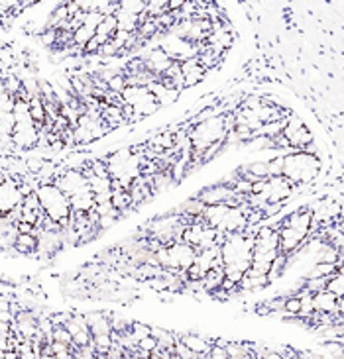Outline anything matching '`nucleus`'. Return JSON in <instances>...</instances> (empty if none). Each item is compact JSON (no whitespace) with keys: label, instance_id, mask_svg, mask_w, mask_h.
Here are the masks:
<instances>
[{"label":"nucleus","instance_id":"nucleus-6","mask_svg":"<svg viewBox=\"0 0 344 359\" xmlns=\"http://www.w3.org/2000/svg\"><path fill=\"white\" fill-rule=\"evenodd\" d=\"M14 120H16V126L14 132L10 136L12 146L18 147V149H32L39 144V126L36 124V120L29 114V107L26 98H16L14 102Z\"/></svg>","mask_w":344,"mask_h":359},{"label":"nucleus","instance_id":"nucleus-20","mask_svg":"<svg viewBox=\"0 0 344 359\" xmlns=\"http://www.w3.org/2000/svg\"><path fill=\"white\" fill-rule=\"evenodd\" d=\"M225 348H226V353H228V358H232V359L256 358L254 348H252V346H246V344H242V341H226Z\"/></svg>","mask_w":344,"mask_h":359},{"label":"nucleus","instance_id":"nucleus-7","mask_svg":"<svg viewBox=\"0 0 344 359\" xmlns=\"http://www.w3.org/2000/svg\"><path fill=\"white\" fill-rule=\"evenodd\" d=\"M122 104H126L132 110V118L140 120L144 116H152L159 110L157 98L150 93L147 87H126L120 93Z\"/></svg>","mask_w":344,"mask_h":359},{"label":"nucleus","instance_id":"nucleus-18","mask_svg":"<svg viewBox=\"0 0 344 359\" xmlns=\"http://www.w3.org/2000/svg\"><path fill=\"white\" fill-rule=\"evenodd\" d=\"M114 16H117L118 32L136 34L138 28H140V16H136V14H130V12H126V10H120V8L114 12Z\"/></svg>","mask_w":344,"mask_h":359},{"label":"nucleus","instance_id":"nucleus-29","mask_svg":"<svg viewBox=\"0 0 344 359\" xmlns=\"http://www.w3.org/2000/svg\"><path fill=\"white\" fill-rule=\"evenodd\" d=\"M128 332H130V336H132L138 344L142 338H146V336L152 334V326H150V324H144V322H132Z\"/></svg>","mask_w":344,"mask_h":359},{"label":"nucleus","instance_id":"nucleus-14","mask_svg":"<svg viewBox=\"0 0 344 359\" xmlns=\"http://www.w3.org/2000/svg\"><path fill=\"white\" fill-rule=\"evenodd\" d=\"M171 63H173V59H171V55L164 48L152 49L144 57V67H146L147 73H152L156 79L164 77V73L169 69Z\"/></svg>","mask_w":344,"mask_h":359},{"label":"nucleus","instance_id":"nucleus-24","mask_svg":"<svg viewBox=\"0 0 344 359\" xmlns=\"http://www.w3.org/2000/svg\"><path fill=\"white\" fill-rule=\"evenodd\" d=\"M324 291L333 292L334 297H344L343 271H334L333 275L329 277V281H326V287H324Z\"/></svg>","mask_w":344,"mask_h":359},{"label":"nucleus","instance_id":"nucleus-23","mask_svg":"<svg viewBox=\"0 0 344 359\" xmlns=\"http://www.w3.org/2000/svg\"><path fill=\"white\" fill-rule=\"evenodd\" d=\"M14 126H16V120H14V114L12 112H0V142H10V136L14 132Z\"/></svg>","mask_w":344,"mask_h":359},{"label":"nucleus","instance_id":"nucleus-21","mask_svg":"<svg viewBox=\"0 0 344 359\" xmlns=\"http://www.w3.org/2000/svg\"><path fill=\"white\" fill-rule=\"evenodd\" d=\"M270 285L267 281V275H246L242 277V281L238 283V289L240 291H262Z\"/></svg>","mask_w":344,"mask_h":359},{"label":"nucleus","instance_id":"nucleus-34","mask_svg":"<svg viewBox=\"0 0 344 359\" xmlns=\"http://www.w3.org/2000/svg\"><path fill=\"white\" fill-rule=\"evenodd\" d=\"M157 346V340L154 336H146V338H142V340L138 341V350H146V351H152L156 350Z\"/></svg>","mask_w":344,"mask_h":359},{"label":"nucleus","instance_id":"nucleus-13","mask_svg":"<svg viewBox=\"0 0 344 359\" xmlns=\"http://www.w3.org/2000/svg\"><path fill=\"white\" fill-rule=\"evenodd\" d=\"M313 311L319 314H340L344 311V297H334L333 292H313Z\"/></svg>","mask_w":344,"mask_h":359},{"label":"nucleus","instance_id":"nucleus-10","mask_svg":"<svg viewBox=\"0 0 344 359\" xmlns=\"http://www.w3.org/2000/svg\"><path fill=\"white\" fill-rule=\"evenodd\" d=\"M22 203H24V193L20 181H16L14 177H4L0 183V216H8Z\"/></svg>","mask_w":344,"mask_h":359},{"label":"nucleus","instance_id":"nucleus-28","mask_svg":"<svg viewBox=\"0 0 344 359\" xmlns=\"http://www.w3.org/2000/svg\"><path fill=\"white\" fill-rule=\"evenodd\" d=\"M102 20H105V16H102L98 10H91V12H85V14H83V24H81V26H85V28L97 32V28L100 26V22H102Z\"/></svg>","mask_w":344,"mask_h":359},{"label":"nucleus","instance_id":"nucleus-11","mask_svg":"<svg viewBox=\"0 0 344 359\" xmlns=\"http://www.w3.org/2000/svg\"><path fill=\"white\" fill-rule=\"evenodd\" d=\"M167 253H169V259H171V271L173 273L187 271L195 263L197 257L195 248L189 245V243L181 242V240L169 243L167 245Z\"/></svg>","mask_w":344,"mask_h":359},{"label":"nucleus","instance_id":"nucleus-32","mask_svg":"<svg viewBox=\"0 0 344 359\" xmlns=\"http://www.w3.org/2000/svg\"><path fill=\"white\" fill-rule=\"evenodd\" d=\"M51 340L65 341V344H73V338L65 326H53V332H51Z\"/></svg>","mask_w":344,"mask_h":359},{"label":"nucleus","instance_id":"nucleus-17","mask_svg":"<svg viewBox=\"0 0 344 359\" xmlns=\"http://www.w3.org/2000/svg\"><path fill=\"white\" fill-rule=\"evenodd\" d=\"M179 340L185 344L187 348L191 351H195L199 359H205L209 350H211V346H213V341H209L203 336H197V334H185L183 338H179Z\"/></svg>","mask_w":344,"mask_h":359},{"label":"nucleus","instance_id":"nucleus-5","mask_svg":"<svg viewBox=\"0 0 344 359\" xmlns=\"http://www.w3.org/2000/svg\"><path fill=\"white\" fill-rule=\"evenodd\" d=\"M226 132H228V130H226L225 116L215 114V116L197 122L195 126L191 128L189 136H187L189 137V142H191V149H193L191 156L197 157V159L201 161V156L205 154L209 147L225 142Z\"/></svg>","mask_w":344,"mask_h":359},{"label":"nucleus","instance_id":"nucleus-30","mask_svg":"<svg viewBox=\"0 0 344 359\" xmlns=\"http://www.w3.org/2000/svg\"><path fill=\"white\" fill-rule=\"evenodd\" d=\"M244 171H248L250 175L258 177V179H267L270 173H267V161H256V163H250L248 167H244Z\"/></svg>","mask_w":344,"mask_h":359},{"label":"nucleus","instance_id":"nucleus-15","mask_svg":"<svg viewBox=\"0 0 344 359\" xmlns=\"http://www.w3.org/2000/svg\"><path fill=\"white\" fill-rule=\"evenodd\" d=\"M206 75V69L199 63V59L189 57L181 61V77H183V87H195Z\"/></svg>","mask_w":344,"mask_h":359},{"label":"nucleus","instance_id":"nucleus-1","mask_svg":"<svg viewBox=\"0 0 344 359\" xmlns=\"http://www.w3.org/2000/svg\"><path fill=\"white\" fill-rule=\"evenodd\" d=\"M107 171L110 181L114 187L120 189H130V184L136 181L138 177H142L144 169V154H138L132 147L117 149L107 157Z\"/></svg>","mask_w":344,"mask_h":359},{"label":"nucleus","instance_id":"nucleus-2","mask_svg":"<svg viewBox=\"0 0 344 359\" xmlns=\"http://www.w3.org/2000/svg\"><path fill=\"white\" fill-rule=\"evenodd\" d=\"M321 159L315 154H307L303 149H293L284 156L282 177H285L293 187L311 184L321 173Z\"/></svg>","mask_w":344,"mask_h":359},{"label":"nucleus","instance_id":"nucleus-16","mask_svg":"<svg viewBox=\"0 0 344 359\" xmlns=\"http://www.w3.org/2000/svg\"><path fill=\"white\" fill-rule=\"evenodd\" d=\"M88 324V330L93 336L97 334H110L112 332V326H110V316L102 314V312H91V314H85Z\"/></svg>","mask_w":344,"mask_h":359},{"label":"nucleus","instance_id":"nucleus-3","mask_svg":"<svg viewBox=\"0 0 344 359\" xmlns=\"http://www.w3.org/2000/svg\"><path fill=\"white\" fill-rule=\"evenodd\" d=\"M254 233L256 230L250 232V228H246L244 232L226 233L225 240L220 242L223 265H234L238 271H248L254 252Z\"/></svg>","mask_w":344,"mask_h":359},{"label":"nucleus","instance_id":"nucleus-26","mask_svg":"<svg viewBox=\"0 0 344 359\" xmlns=\"http://www.w3.org/2000/svg\"><path fill=\"white\" fill-rule=\"evenodd\" d=\"M49 348H51L53 358H73V348H71V344L51 340L49 341Z\"/></svg>","mask_w":344,"mask_h":359},{"label":"nucleus","instance_id":"nucleus-22","mask_svg":"<svg viewBox=\"0 0 344 359\" xmlns=\"http://www.w3.org/2000/svg\"><path fill=\"white\" fill-rule=\"evenodd\" d=\"M225 279V273H223V265L220 267H215L211 271L205 273L203 277V287H205L206 292H213L216 289H220V283Z\"/></svg>","mask_w":344,"mask_h":359},{"label":"nucleus","instance_id":"nucleus-33","mask_svg":"<svg viewBox=\"0 0 344 359\" xmlns=\"http://www.w3.org/2000/svg\"><path fill=\"white\" fill-rule=\"evenodd\" d=\"M282 167H284V156H277L272 161H267V173H270V177L282 175Z\"/></svg>","mask_w":344,"mask_h":359},{"label":"nucleus","instance_id":"nucleus-9","mask_svg":"<svg viewBox=\"0 0 344 359\" xmlns=\"http://www.w3.org/2000/svg\"><path fill=\"white\" fill-rule=\"evenodd\" d=\"M295 187L285 177H267L264 184V191L256 196H260L264 203H279L285 204L293 196Z\"/></svg>","mask_w":344,"mask_h":359},{"label":"nucleus","instance_id":"nucleus-4","mask_svg":"<svg viewBox=\"0 0 344 359\" xmlns=\"http://www.w3.org/2000/svg\"><path fill=\"white\" fill-rule=\"evenodd\" d=\"M36 196H38L44 216H48L51 222L59 224L61 228H67L71 224V214H73L67 194L55 183H41L36 189Z\"/></svg>","mask_w":344,"mask_h":359},{"label":"nucleus","instance_id":"nucleus-36","mask_svg":"<svg viewBox=\"0 0 344 359\" xmlns=\"http://www.w3.org/2000/svg\"><path fill=\"white\" fill-rule=\"evenodd\" d=\"M2 179H4V177H2V171H0V183H2Z\"/></svg>","mask_w":344,"mask_h":359},{"label":"nucleus","instance_id":"nucleus-35","mask_svg":"<svg viewBox=\"0 0 344 359\" xmlns=\"http://www.w3.org/2000/svg\"><path fill=\"white\" fill-rule=\"evenodd\" d=\"M4 353H6V351H2V350H0V359H4Z\"/></svg>","mask_w":344,"mask_h":359},{"label":"nucleus","instance_id":"nucleus-19","mask_svg":"<svg viewBox=\"0 0 344 359\" xmlns=\"http://www.w3.org/2000/svg\"><path fill=\"white\" fill-rule=\"evenodd\" d=\"M14 250L20 253H32L38 250V230L34 232H20L14 243Z\"/></svg>","mask_w":344,"mask_h":359},{"label":"nucleus","instance_id":"nucleus-12","mask_svg":"<svg viewBox=\"0 0 344 359\" xmlns=\"http://www.w3.org/2000/svg\"><path fill=\"white\" fill-rule=\"evenodd\" d=\"M55 184H58L59 189L67 194V196L91 191L85 171H79V169H67V171H63V173L58 175V179H55Z\"/></svg>","mask_w":344,"mask_h":359},{"label":"nucleus","instance_id":"nucleus-25","mask_svg":"<svg viewBox=\"0 0 344 359\" xmlns=\"http://www.w3.org/2000/svg\"><path fill=\"white\" fill-rule=\"evenodd\" d=\"M93 38H95V32H93V29L85 28V26H79V28L73 32V46H77L79 49H83Z\"/></svg>","mask_w":344,"mask_h":359},{"label":"nucleus","instance_id":"nucleus-31","mask_svg":"<svg viewBox=\"0 0 344 359\" xmlns=\"http://www.w3.org/2000/svg\"><path fill=\"white\" fill-rule=\"evenodd\" d=\"M326 281H329V277H311V279H305V289L311 292H319L324 291V287H326Z\"/></svg>","mask_w":344,"mask_h":359},{"label":"nucleus","instance_id":"nucleus-8","mask_svg":"<svg viewBox=\"0 0 344 359\" xmlns=\"http://www.w3.org/2000/svg\"><path fill=\"white\" fill-rule=\"evenodd\" d=\"M282 136L287 140L289 149H305V147L313 144V136L305 128L303 120L293 116V114L289 118H285V124L282 126Z\"/></svg>","mask_w":344,"mask_h":359},{"label":"nucleus","instance_id":"nucleus-27","mask_svg":"<svg viewBox=\"0 0 344 359\" xmlns=\"http://www.w3.org/2000/svg\"><path fill=\"white\" fill-rule=\"evenodd\" d=\"M118 8L126 10L130 14H136V16H142L146 12V2L144 0H124V2H118Z\"/></svg>","mask_w":344,"mask_h":359}]
</instances>
